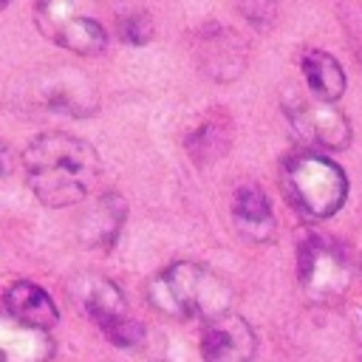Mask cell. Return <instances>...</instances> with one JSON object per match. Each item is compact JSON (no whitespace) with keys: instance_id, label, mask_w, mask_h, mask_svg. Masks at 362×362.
Returning <instances> with one entry per match:
<instances>
[{"instance_id":"1","label":"cell","mask_w":362,"mask_h":362,"mask_svg":"<svg viewBox=\"0 0 362 362\" xmlns=\"http://www.w3.org/2000/svg\"><path fill=\"white\" fill-rule=\"evenodd\" d=\"M23 167L40 204L71 206L79 204L99 181L102 158L79 136L42 133L23 150Z\"/></svg>"},{"instance_id":"2","label":"cell","mask_w":362,"mask_h":362,"mask_svg":"<svg viewBox=\"0 0 362 362\" xmlns=\"http://www.w3.org/2000/svg\"><path fill=\"white\" fill-rule=\"evenodd\" d=\"M150 303L170 317H218L232 305L229 283L201 263H173L147 283Z\"/></svg>"},{"instance_id":"3","label":"cell","mask_w":362,"mask_h":362,"mask_svg":"<svg viewBox=\"0 0 362 362\" xmlns=\"http://www.w3.org/2000/svg\"><path fill=\"white\" fill-rule=\"evenodd\" d=\"M280 184L286 198L305 218H331L348 195V178L339 164L317 153H297L283 158Z\"/></svg>"},{"instance_id":"4","label":"cell","mask_w":362,"mask_h":362,"mask_svg":"<svg viewBox=\"0 0 362 362\" xmlns=\"http://www.w3.org/2000/svg\"><path fill=\"white\" fill-rule=\"evenodd\" d=\"M34 23L51 42L82 57L102 54L107 45V34L85 0H34Z\"/></svg>"},{"instance_id":"5","label":"cell","mask_w":362,"mask_h":362,"mask_svg":"<svg viewBox=\"0 0 362 362\" xmlns=\"http://www.w3.org/2000/svg\"><path fill=\"white\" fill-rule=\"evenodd\" d=\"M79 303L90 314V320L107 334L113 345L130 348L141 339V325L127 314V303L122 291L105 277H88L79 286Z\"/></svg>"},{"instance_id":"6","label":"cell","mask_w":362,"mask_h":362,"mask_svg":"<svg viewBox=\"0 0 362 362\" xmlns=\"http://www.w3.org/2000/svg\"><path fill=\"white\" fill-rule=\"evenodd\" d=\"M300 283L311 300H334L348 288L351 266L334 243L308 238L300 246Z\"/></svg>"},{"instance_id":"7","label":"cell","mask_w":362,"mask_h":362,"mask_svg":"<svg viewBox=\"0 0 362 362\" xmlns=\"http://www.w3.org/2000/svg\"><path fill=\"white\" fill-rule=\"evenodd\" d=\"M286 116H288L291 127L314 144H322L331 150H345L351 144V122L328 99L291 96L286 102Z\"/></svg>"},{"instance_id":"8","label":"cell","mask_w":362,"mask_h":362,"mask_svg":"<svg viewBox=\"0 0 362 362\" xmlns=\"http://www.w3.org/2000/svg\"><path fill=\"white\" fill-rule=\"evenodd\" d=\"M255 351H257V337L240 314L223 311L209 320L201 339L204 362H252Z\"/></svg>"},{"instance_id":"9","label":"cell","mask_w":362,"mask_h":362,"mask_svg":"<svg viewBox=\"0 0 362 362\" xmlns=\"http://www.w3.org/2000/svg\"><path fill=\"white\" fill-rule=\"evenodd\" d=\"M54 339L45 328L20 322L17 317H0V362H48Z\"/></svg>"},{"instance_id":"10","label":"cell","mask_w":362,"mask_h":362,"mask_svg":"<svg viewBox=\"0 0 362 362\" xmlns=\"http://www.w3.org/2000/svg\"><path fill=\"white\" fill-rule=\"evenodd\" d=\"M198 59L206 74H212L218 79H229L243 71L246 51H243L240 37H235L229 28L209 25L198 37Z\"/></svg>"},{"instance_id":"11","label":"cell","mask_w":362,"mask_h":362,"mask_svg":"<svg viewBox=\"0 0 362 362\" xmlns=\"http://www.w3.org/2000/svg\"><path fill=\"white\" fill-rule=\"evenodd\" d=\"M124 218H127L124 198L116 195V192H107L82 215V221H79V240L85 246H90V249H107L116 240Z\"/></svg>"},{"instance_id":"12","label":"cell","mask_w":362,"mask_h":362,"mask_svg":"<svg viewBox=\"0 0 362 362\" xmlns=\"http://www.w3.org/2000/svg\"><path fill=\"white\" fill-rule=\"evenodd\" d=\"M6 311L11 314V317H17L20 322H28V325H34V328H51V325H57V305H54V300L48 297V291L45 288H40V286H34V283H25V280H20V283H14V286H8L6 288Z\"/></svg>"},{"instance_id":"13","label":"cell","mask_w":362,"mask_h":362,"mask_svg":"<svg viewBox=\"0 0 362 362\" xmlns=\"http://www.w3.org/2000/svg\"><path fill=\"white\" fill-rule=\"evenodd\" d=\"M303 76H305L308 90L320 99H328V102H337L348 85L342 65L328 51H320V48L303 51Z\"/></svg>"},{"instance_id":"14","label":"cell","mask_w":362,"mask_h":362,"mask_svg":"<svg viewBox=\"0 0 362 362\" xmlns=\"http://www.w3.org/2000/svg\"><path fill=\"white\" fill-rule=\"evenodd\" d=\"M232 215H235V223L243 235L260 240L272 232V206H269V198L260 187L255 184H246L235 192V201H232Z\"/></svg>"},{"instance_id":"15","label":"cell","mask_w":362,"mask_h":362,"mask_svg":"<svg viewBox=\"0 0 362 362\" xmlns=\"http://www.w3.org/2000/svg\"><path fill=\"white\" fill-rule=\"evenodd\" d=\"M229 133H232V130H229V122L221 119V116H215V119L204 122L198 130L189 133L187 147H189V153H192L198 161H218V158L226 153L229 141H232Z\"/></svg>"},{"instance_id":"16","label":"cell","mask_w":362,"mask_h":362,"mask_svg":"<svg viewBox=\"0 0 362 362\" xmlns=\"http://www.w3.org/2000/svg\"><path fill=\"white\" fill-rule=\"evenodd\" d=\"M119 37L127 45H147L153 40V20L147 11H130L119 20Z\"/></svg>"},{"instance_id":"17","label":"cell","mask_w":362,"mask_h":362,"mask_svg":"<svg viewBox=\"0 0 362 362\" xmlns=\"http://www.w3.org/2000/svg\"><path fill=\"white\" fill-rule=\"evenodd\" d=\"M14 167V156H11V147L6 141H0V178H6Z\"/></svg>"},{"instance_id":"18","label":"cell","mask_w":362,"mask_h":362,"mask_svg":"<svg viewBox=\"0 0 362 362\" xmlns=\"http://www.w3.org/2000/svg\"><path fill=\"white\" fill-rule=\"evenodd\" d=\"M8 3H11V0H0V8H6V6H8Z\"/></svg>"}]
</instances>
